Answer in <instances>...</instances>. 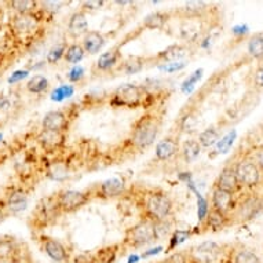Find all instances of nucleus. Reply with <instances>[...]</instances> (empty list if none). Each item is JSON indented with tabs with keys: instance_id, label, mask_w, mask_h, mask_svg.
Returning <instances> with one entry per match:
<instances>
[{
	"instance_id": "1",
	"label": "nucleus",
	"mask_w": 263,
	"mask_h": 263,
	"mask_svg": "<svg viewBox=\"0 0 263 263\" xmlns=\"http://www.w3.org/2000/svg\"><path fill=\"white\" fill-rule=\"evenodd\" d=\"M134 201L141 211V219L160 222L173 218L174 200L165 190L160 187H147L135 193Z\"/></svg>"
},
{
	"instance_id": "2",
	"label": "nucleus",
	"mask_w": 263,
	"mask_h": 263,
	"mask_svg": "<svg viewBox=\"0 0 263 263\" xmlns=\"http://www.w3.org/2000/svg\"><path fill=\"white\" fill-rule=\"evenodd\" d=\"M161 125H163V113H160L156 108L146 110V113H143L133 124L128 138L125 139V145L137 153L146 151L157 139Z\"/></svg>"
},
{
	"instance_id": "3",
	"label": "nucleus",
	"mask_w": 263,
	"mask_h": 263,
	"mask_svg": "<svg viewBox=\"0 0 263 263\" xmlns=\"http://www.w3.org/2000/svg\"><path fill=\"white\" fill-rule=\"evenodd\" d=\"M159 94L145 84H124L113 91L109 97V104L113 108L155 109Z\"/></svg>"
},
{
	"instance_id": "4",
	"label": "nucleus",
	"mask_w": 263,
	"mask_h": 263,
	"mask_svg": "<svg viewBox=\"0 0 263 263\" xmlns=\"http://www.w3.org/2000/svg\"><path fill=\"white\" fill-rule=\"evenodd\" d=\"M234 246L204 241L185 250L189 263H232Z\"/></svg>"
},
{
	"instance_id": "5",
	"label": "nucleus",
	"mask_w": 263,
	"mask_h": 263,
	"mask_svg": "<svg viewBox=\"0 0 263 263\" xmlns=\"http://www.w3.org/2000/svg\"><path fill=\"white\" fill-rule=\"evenodd\" d=\"M157 241L155 223L149 219H139L135 224L125 230L124 238L120 242L121 255L128 250H141Z\"/></svg>"
},
{
	"instance_id": "6",
	"label": "nucleus",
	"mask_w": 263,
	"mask_h": 263,
	"mask_svg": "<svg viewBox=\"0 0 263 263\" xmlns=\"http://www.w3.org/2000/svg\"><path fill=\"white\" fill-rule=\"evenodd\" d=\"M234 173L242 190L256 192L262 186L263 171L248 155L234 161Z\"/></svg>"
},
{
	"instance_id": "7",
	"label": "nucleus",
	"mask_w": 263,
	"mask_h": 263,
	"mask_svg": "<svg viewBox=\"0 0 263 263\" xmlns=\"http://www.w3.org/2000/svg\"><path fill=\"white\" fill-rule=\"evenodd\" d=\"M263 211V197L258 192H248L237 199L236 208L230 215L232 224L246 223L255 219Z\"/></svg>"
},
{
	"instance_id": "8",
	"label": "nucleus",
	"mask_w": 263,
	"mask_h": 263,
	"mask_svg": "<svg viewBox=\"0 0 263 263\" xmlns=\"http://www.w3.org/2000/svg\"><path fill=\"white\" fill-rule=\"evenodd\" d=\"M57 204L62 214H70L82 210L84 205L92 200L90 190H74V189H62L55 194Z\"/></svg>"
},
{
	"instance_id": "9",
	"label": "nucleus",
	"mask_w": 263,
	"mask_h": 263,
	"mask_svg": "<svg viewBox=\"0 0 263 263\" xmlns=\"http://www.w3.org/2000/svg\"><path fill=\"white\" fill-rule=\"evenodd\" d=\"M78 105H70L66 109L51 110L44 115L42 120V129L46 131H57V133H68L72 121L78 115Z\"/></svg>"
},
{
	"instance_id": "10",
	"label": "nucleus",
	"mask_w": 263,
	"mask_h": 263,
	"mask_svg": "<svg viewBox=\"0 0 263 263\" xmlns=\"http://www.w3.org/2000/svg\"><path fill=\"white\" fill-rule=\"evenodd\" d=\"M36 241L42 252L47 255L54 263H72V251L58 238L40 233L36 236Z\"/></svg>"
},
{
	"instance_id": "11",
	"label": "nucleus",
	"mask_w": 263,
	"mask_h": 263,
	"mask_svg": "<svg viewBox=\"0 0 263 263\" xmlns=\"http://www.w3.org/2000/svg\"><path fill=\"white\" fill-rule=\"evenodd\" d=\"M62 215V212L58 208L55 196L51 194L46 199H42L36 205L35 212L32 214V220L37 230L47 228L50 224L55 223V220Z\"/></svg>"
},
{
	"instance_id": "12",
	"label": "nucleus",
	"mask_w": 263,
	"mask_h": 263,
	"mask_svg": "<svg viewBox=\"0 0 263 263\" xmlns=\"http://www.w3.org/2000/svg\"><path fill=\"white\" fill-rule=\"evenodd\" d=\"M90 190L92 199L100 200H113L119 199L123 194L127 193V186H125V179L121 177H115L101 183L87 187Z\"/></svg>"
},
{
	"instance_id": "13",
	"label": "nucleus",
	"mask_w": 263,
	"mask_h": 263,
	"mask_svg": "<svg viewBox=\"0 0 263 263\" xmlns=\"http://www.w3.org/2000/svg\"><path fill=\"white\" fill-rule=\"evenodd\" d=\"M121 255L120 242L102 247L95 252H83L72 258V263H115Z\"/></svg>"
},
{
	"instance_id": "14",
	"label": "nucleus",
	"mask_w": 263,
	"mask_h": 263,
	"mask_svg": "<svg viewBox=\"0 0 263 263\" xmlns=\"http://www.w3.org/2000/svg\"><path fill=\"white\" fill-rule=\"evenodd\" d=\"M29 197V190L25 189V186H13L7 190L5 197L2 199V203L5 204L7 214H17V212L25 210Z\"/></svg>"
},
{
	"instance_id": "15",
	"label": "nucleus",
	"mask_w": 263,
	"mask_h": 263,
	"mask_svg": "<svg viewBox=\"0 0 263 263\" xmlns=\"http://www.w3.org/2000/svg\"><path fill=\"white\" fill-rule=\"evenodd\" d=\"M236 203H237V197L236 194L226 192V190L218 189V187H212L211 193V207L216 211L223 212L226 215H232V212L236 208Z\"/></svg>"
},
{
	"instance_id": "16",
	"label": "nucleus",
	"mask_w": 263,
	"mask_h": 263,
	"mask_svg": "<svg viewBox=\"0 0 263 263\" xmlns=\"http://www.w3.org/2000/svg\"><path fill=\"white\" fill-rule=\"evenodd\" d=\"M171 13L183 20H203L211 13V5L205 2H187Z\"/></svg>"
},
{
	"instance_id": "17",
	"label": "nucleus",
	"mask_w": 263,
	"mask_h": 263,
	"mask_svg": "<svg viewBox=\"0 0 263 263\" xmlns=\"http://www.w3.org/2000/svg\"><path fill=\"white\" fill-rule=\"evenodd\" d=\"M214 187L226 190V192H230L233 194L241 192L242 189L238 185L236 173H234V161H229L223 168L220 170L219 175H218L215 183H214Z\"/></svg>"
},
{
	"instance_id": "18",
	"label": "nucleus",
	"mask_w": 263,
	"mask_h": 263,
	"mask_svg": "<svg viewBox=\"0 0 263 263\" xmlns=\"http://www.w3.org/2000/svg\"><path fill=\"white\" fill-rule=\"evenodd\" d=\"M232 226V219L230 216L223 214V212H219L214 210V208H210L205 219L200 223V229H203L200 233H205V232H220L223 229Z\"/></svg>"
},
{
	"instance_id": "19",
	"label": "nucleus",
	"mask_w": 263,
	"mask_h": 263,
	"mask_svg": "<svg viewBox=\"0 0 263 263\" xmlns=\"http://www.w3.org/2000/svg\"><path fill=\"white\" fill-rule=\"evenodd\" d=\"M179 149H181V145H179V139L178 137H173V135H168L164 139H161L157 145H156L155 149V159L157 161H170L173 160L175 156L179 155Z\"/></svg>"
},
{
	"instance_id": "20",
	"label": "nucleus",
	"mask_w": 263,
	"mask_h": 263,
	"mask_svg": "<svg viewBox=\"0 0 263 263\" xmlns=\"http://www.w3.org/2000/svg\"><path fill=\"white\" fill-rule=\"evenodd\" d=\"M36 142L39 143L42 149L46 152H58L65 146L66 142V134L65 133H57V131H46L42 129L37 137Z\"/></svg>"
},
{
	"instance_id": "21",
	"label": "nucleus",
	"mask_w": 263,
	"mask_h": 263,
	"mask_svg": "<svg viewBox=\"0 0 263 263\" xmlns=\"http://www.w3.org/2000/svg\"><path fill=\"white\" fill-rule=\"evenodd\" d=\"M121 46H115L113 48L108 50L104 54H101L100 58L95 62V69L101 73H108V72H115L117 65L120 64L121 58Z\"/></svg>"
},
{
	"instance_id": "22",
	"label": "nucleus",
	"mask_w": 263,
	"mask_h": 263,
	"mask_svg": "<svg viewBox=\"0 0 263 263\" xmlns=\"http://www.w3.org/2000/svg\"><path fill=\"white\" fill-rule=\"evenodd\" d=\"M187 51H189V46L187 44H173V46L165 48L164 51H160L157 55L149 57V64H151L152 61H156L160 65L177 62L181 58L187 55Z\"/></svg>"
},
{
	"instance_id": "23",
	"label": "nucleus",
	"mask_w": 263,
	"mask_h": 263,
	"mask_svg": "<svg viewBox=\"0 0 263 263\" xmlns=\"http://www.w3.org/2000/svg\"><path fill=\"white\" fill-rule=\"evenodd\" d=\"M146 64H149V57H128V58H125L124 61H121L120 64L117 65L115 72H121V73L127 74V76H131V74H137L139 72H142Z\"/></svg>"
},
{
	"instance_id": "24",
	"label": "nucleus",
	"mask_w": 263,
	"mask_h": 263,
	"mask_svg": "<svg viewBox=\"0 0 263 263\" xmlns=\"http://www.w3.org/2000/svg\"><path fill=\"white\" fill-rule=\"evenodd\" d=\"M105 44H106V39L100 30H88L82 39L83 48L86 54H90V55L98 54L104 48Z\"/></svg>"
},
{
	"instance_id": "25",
	"label": "nucleus",
	"mask_w": 263,
	"mask_h": 263,
	"mask_svg": "<svg viewBox=\"0 0 263 263\" xmlns=\"http://www.w3.org/2000/svg\"><path fill=\"white\" fill-rule=\"evenodd\" d=\"M88 32V20H87V14L82 10L74 11L69 17L68 21V33L72 36L73 39L79 36H84Z\"/></svg>"
},
{
	"instance_id": "26",
	"label": "nucleus",
	"mask_w": 263,
	"mask_h": 263,
	"mask_svg": "<svg viewBox=\"0 0 263 263\" xmlns=\"http://www.w3.org/2000/svg\"><path fill=\"white\" fill-rule=\"evenodd\" d=\"M46 175L52 181H65L69 177V164L64 159H55L47 164Z\"/></svg>"
},
{
	"instance_id": "27",
	"label": "nucleus",
	"mask_w": 263,
	"mask_h": 263,
	"mask_svg": "<svg viewBox=\"0 0 263 263\" xmlns=\"http://www.w3.org/2000/svg\"><path fill=\"white\" fill-rule=\"evenodd\" d=\"M171 17H173L171 11H155V13H151L145 17L142 22V28L149 30L163 29L165 24L171 20Z\"/></svg>"
},
{
	"instance_id": "28",
	"label": "nucleus",
	"mask_w": 263,
	"mask_h": 263,
	"mask_svg": "<svg viewBox=\"0 0 263 263\" xmlns=\"http://www.w3.org/2000/svg\"><path fill=\"white\" fill-rule=\"evenodd\" d=\"M201 146L197 142V139H187L181 145L179 149V157L185 164H192L200 157Z\"/></svg>"
},
{
	"instance_id": "29",
	"label": "nucleus",
	"mask_w": 263,
	"mask_h": 263,
	"mask_svg": "<svg viewBox=\"0 0 263 263\" xmlns=\"http://www.w3.org/2000/svg\"><path fill=\"white\" fill-rule=\"evenodd\" d=\"M20 255L18 242L11 237L0 238V262H13Z\"/></svg>"
},
{
	"instance_id": "30",
	"label": "nucleus",
	"mask_w": 263,
	"mask_h": 263,
	"mask_svg": "<svg viewBox=\"0 0 263 263\" xmlns=\"http://www.w3.org/2000/svg\"><path fill=\"white\" fill-rule=\"evenodd\" d=\"M26 90L29 91L30 94L42 95L46 94L50 90V82L48 79L43 74H36L33 78H30L26 83Z\"/></svg>"
},
{
	"instance_id": "31",
	"label": "nucleus",
	"mask_w": 263,
	"mask_h": 263,
	"mask_svg": "<svg viewBox=\"0 0 263 263\" xmlns=\"http://www.w3.org/2000/svg\"><path fill=\"white\" fill-rule=\"evenodd\" d=\"M232 263H262L260 258L255 254L254 251L246 247H234Z\"/></svg>"
},
{
	"instance_id": "32",
	"label": "nucleus",
	"mask_w": 263,
	"mask_h": 263,
	"mask_svg": "<svg viewBox=\"0 0 263 263\" xmlns=\"http://www.w3.org/2000/svg\"><path fill=\"white\" fill-rule=\"evenodd\" d=\"M193 230H181V229H175L173 232V234L170 236V238L167 240L168 241V246L165 247V252H173L174 250H177L178 247L181 246L182 242H185L187 238L193 234Z\"/></svg>"
},
{
	"instance_id": "33",
	"label": "nucleus",
	"mask_w": 263,
	"mask_h": 263,
	"mask_svg": "<svg viewBox=\"0 0 263 263\" xmlns=\"http://www.w3.org/2000/svg\"><path fill=\"white\" fill-rule=\"evenodd\" d=\"M84 55H86V51H84L82 43L76 42V43L68 44L66 51H65L64 60L65 62H68L70 65H78L84 58Z\"/></svg>"
},
{
	"instance_id": "34",
	"label": "nucleus",
	"mask_w": 263,
	"mask_h": 263,
	"mask_svg": "<svg viewBox=\"0 0 263 263\" xmlns=\"http://www.w3.org/2000/svg\"><path fill=\"white\" fill-rule=\"evenodd\" d=\"M219 137V129L215 128V127H210V128L204 129L203 133H200L197 142L200 143V146L201 147H212L218 143Z\"/></svg>"
},
{
	"instance_id": "35",
	"label": "nucleus",
	"mask_w": 263,
	"mask_h": 263,
	"mask_svg": "<svg viewBox=\"0 0 263 263\" xmlns=\"http://www.w3.org/2000/svg\"><path fill=\"white\" fill-rule=\"evenodd\" d=\"M247 51L254 60L263 61V35H254L248 40Z\"/></svg>"
},
{
	"instance_id": "36",
	"label": "nucleus",
	"mask_w": 263,
	"mask_h": 263,
	"mask_svg": "<svg viewBox=\"0 0 263 263\" xmlns=\"http://www.w3.org/2000/svg\"><path fill=\"white\" fill-rule=\"evenodd\" d=\"M10 7L17 14H32L39 10V2L33 0H15L10 3Z\"/></svg>"
},
{
	"instance_id": "37",
	"label": "nucleus",
	"mask_w": 263,
	"mask_h": 263,
	"mask_svg": "<svg viewBox=\"0 0 263 263\" xmlns=\"http://www.w3.org/2000/svg\"><path fill=\"white\" fill-rule=\"evenodd\" d=\"M155 223V230L156 236H157V241H161V240H165V238H170V236L173 234V220H160V222H153Z\"/></svg>"
},
{
	"instance_id": "38",
	"label": "nucleus",
	"mask_w": 263,
	"mask_h": 263,
	"mask_svg": "<svg viewBox=\"0 0 263 263\" xmlns=\"http://www.w3.org/2000/svg\"><path fill=\"white\" fill-rule=\"evenodd\" d=\"M74 87L72 84H61L57 88H54L51 92V100L55 102H62L68 100L70 97H73Z\"/></svg>"
},
{
	"instance_id": "39",
	"label": "nucleus",
	"mask_w": 263,
	"mask_h": 263,
	"mask_svg": "<svg viewBox=\"0 0 263 263\" xmlns=\"http://www.w3.org/2000/svg\"><path fill=\"white\" fill-rule=\"evenodd\" d=\"M66 47H68V43L66 42H62L60 44H55L54 47L47 52V57H46V61L48 64H57L60 62L61 60H64L65 51H66Z\"/></svg>"
},
{
	"instance_id": "40",
	"label": "nucleus",
	"mask_w": 263,
	"mask_h": 263,
	"mask_svg": "<svg viewBox=\"0 0 263 263\" xmlns=\"http://www.w3.org/2000/svg\"><path fill=\"white\" fill-rule=\"evenodd\" d=\"M236 137H237L236 129L229 131L228 134L223 135V137L218 141V143H216V152H218V153H226V152L230 151V147L233 145Z\"/></svg>"
},
{
	"instance_id": "41",
	"label": "nucleus",
	"mask_w": 263,
	"mask_h": 263,
	"mask_svg": "<svg viewBox=\"0 0 263 263\" xmlns=\"http://www.w3.org/2000/svg\"><path fill=\"white\" fill-rule=\"evenodd\" d=\"M66 78H68L69 83L79 84V83H82L84 80V78H86V70L80 65H74L73 68L69 70V73H68Z\"/></svg>"
},
{
	"instance_id": "42",
	"label": "nucleus",
	"mask_w": 263,
	"mask_h": 263,
	"mask_svg": "<svg viewBox=\"0 0 263 263\" xmlns=\"http://www.w3.org/2000/svg\"><path fill=\"white\" fill-rule=\"evenodd\" d=\"M65 6V2H40L39 3V7L43 10L44 13L47 14H54V13H58L62 7Z\"/></svg>"
},
{
	"instance_id": "43",
	"label": "nucleus",
	"mask_w": 263,
	"mask_h": 263,
	"mask_svg": "<svg viewBox=\"0 0 263 263\" xmlns=\"http://www.w3.org/2000/svg\"><path fill=\"white\" fill-rule=\"evenodd\" d=\"M157 263H189L187 260V256H186L185 250L183 251H178V252H174L168 256V258L163 259Z\"/></svg>"
},
{
	"instance_id": "44",
	"label": "nucleus",
	"mask_w": 263,
	"mask_h": 263,
	"mask_svg": "<svg viewBox=\"0 0 263 263\" xmlns=\"http://www.w3.org/2000/svg\"><path fill=\"white\" fill-rule=\"evenodd\" d=\"M105 2L102 0H88V2H82L80 3V10L87 14V11H97L104 7Z\"/></svg>"
},
{
	"instance_id": "45",
	"label": "nucleus",
	"mask_w": 263,
	"mask_h": 263,
	"mask_svg": "<svg viewBox=\"0 0 263 263\" xmlns=\"http://www.w3.org/2000/svg\"><path fill=\"white\" fill-rule=\"evenodd\" d=\"M186 65L187 64H186L185 61H177V62H170V64L159 65V69L163 70V72H167V73H173V72L183 69Z\"/></svg>"
},
{
	"instance_id": "46",
	"label": "nucleus",
	"mask_w": 263,
	"mask_h": 263,
	"mask_svg": "<svg viewBox=\"0 0 263 263\" xmlns=\"http://www.w3.org/2000/svg\"><path fill=\"white\" fill-rule=\"evenodd\" d=\"M201 74H203V69H197L196 72H193V73L190 74L189 78L186 79L185 82H183V84H182L183 91H187L189 88H192V87L201 79Z\"/></svg>"
},
{
	"instance_id": "47",
	"label": "nucleus",
	"mask_w": 263,
	"mask_h": 263,
	"mask_svg": "<svg viewBox=\"0 0 263 263\" xmlns=\"http://www.w3.org/2000/svg\"><path fill=\"white\" fill-rule=\"evenodd\" d=\"M197 203H199V211H197V215H199V220L200 223L205 219V216H207L208 211H210V207H208L207 200L203 199L200 194H197Z\"/></svg>"
},
{
	"instance_id": "48",
	"label": "nucleus",
	"mask_w": 263,
	"mask_h": 263,
	"mask_svg": "<svg viewBox=\"0 0 263 263\" xmlns=\"http://www.w3.org/2000/svg\"><path fill=\"white\" fill-rule=\"evenodd\" d=\"M248 156H250L251 159L254 160L255 163L258 164L259 168L263 171V145H260V146L252 149Z\"/></svg>"
},
{
	"instance_id": "49",
	"label": "nucleus",
	"mask_w": 263,
	"mask_h": 263,
	"mask_svg": "<svg viewBox=\"0 0 263 263\" xmlns=\"http://www.w3.org/2000/svg\"><path fill=\"white\" fill-rule=\"evenodd\" d=\"M29 76V70L24 69V70H15L11 76L9 78V83L10 84H15V83H20L21 80L26 79Z\"/></svg>"
},
{
	"instance_id": "50",
	"label": "nucleus",
	"mask_w": 263,
	"mask_h": 263,
	"mask_svg": "<svg viewBox=\"0 0 263 263\" xmlns=\"http://www.w3.org/2000/svg\"><path fill=\"white\" fill-rule=\"evenodd\" d=\"M11 108H13V101H11V98L5 97V98L0 100V110H2V112H7V110H10Z\"/></svg>"
},
{
	"instance_id": "51",
	"label": "nucleus",
	"mask_w": 263,
	"mask_h": 263,
	"mask_svg": "<svg viewBox=\"0 0 263 263\" xmlns=\"http://www.w3.org/2000/svg\"><path fill=\"white\" fill-rule=\"evenodd\" d=\"M163 250H164L163 247L159 246V247H156V248H152V250L149 251H145V252H142L139 256H141V259H147V258H151V256H153V255H157Z\"/></svg>"
},
{
	"instance_id": "52",
	"label": "nucleus",
	"mask_w": 263,
	"mask_h": 263,
	"mask_svg": "<svg viewBox=\"0 0 263 263\" xmlns=\"http://www.w3.org/2000/svg\"><path fill=\"white\" fill-rule=\"evenodd\" d=\"M248 26L247 25H237L233 28V35L236 36H244L248 33Z\"/></svg>"
},
{
	"instance_id": "53",
	"label": "nucleus",
	"mask_w": 263,
	"mask_h": 263,
	"mask_svg": "<svg viewBox=\"0 0 263 263\" xmlns=\"http://www.w3.org/2000/svg\"><path fill=\"white\" fill-rule=\"evenodd\" d=\"M7 216H9V214H7V211H6L5 204L2 203V200H0V223H2Z\"/></svg>"
},
{
	"instance_id": "54",
	"label": "nucleus",
	"mask_w": 263,
	"mask_h": 263,
	"mask_svg": "<svg viewBox=\"0 0 263 263\" xmlns=\"http://www.w3.org/2000/svg\"><path fill=\"white\" fill-rule=\"evenodd\" d=\"M256 82H258L260 86H263V65L259 68L258 72H256Z\"/></svg>"
},
{
	"instance_id": "55",
	"label": "nucleus",
	"mask_w": 263,
	"mask_h": 263,
	"mask_svg": "<svg viewBox=\"0 0 263 263\" xmlns=\"http://www.w3.org/2000/svg\"><path fill=\"white\" fill-rule=\"evenodd\" d=\"M139 259H141V256H139V255H131V256H129L128 263H137Z\"/></svg>"
},
{
	"instance_id": "56",
	"label": "nucleus",
	"mask_w": 263,
	"mask_h": 263,
	"mask_svg": "<svg viewBox=\"0 0 263 263\" xmlns=\"http://www.w3.org/2000/svg\"><path fill=\"white\" fill-rule=\"evenodd\" d=\"M7 159V155H6L5 152H0V164H3Z\"/></svg>"
},
{
	"instance_id": "57",
	"label": "nucleus",
	"mask_w": 263,
	"mask_h": 263,
	"mask_svg": "<svg viewBox=\"0 0 263 263\" xmlns=\"http://www.w3.org/2000/svg\"><path fill=\"white\" fill-rule=\"evenodd\" d=\"M0 139H2V135H0Z\"/></svg>"
},
{
	"instance_id": "58",
	"label": "nucleus",
	"mask_w": 263,
	"mask_h": 263,
	"mask_svg": "<svg viewBox=\"0 0 263 263\" xmlns=\"http://www.w3.org/2000/svg\"><path fill=\"white\" fill-rule=\"evenodd\" d=\"M0 76H2V74H0Z\"/></svg>"
}]
</instances>
